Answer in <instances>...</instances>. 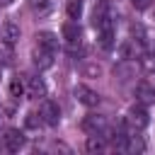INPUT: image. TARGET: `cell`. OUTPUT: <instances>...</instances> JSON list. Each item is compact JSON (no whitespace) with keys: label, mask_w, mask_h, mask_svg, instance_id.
<instances>
[{"label":"cell","mask_w":155,"mask_h":155,"mask_svg":"<svg viewBox=\"0 0 155 155\" xmlns=\"http://www.w3.org/2000/svg\"><path fill=\"white\" fill-rule=\"evenodd\" d=\"M99 46L104 48V51H111L114 48V27H104V29H99Z\"/></svg>","instance_id":"obj_16"},{"label":"cell","mask_w":155,"mask_h":155,"mask_svg":"<svg viewBox=\"0 0 155 155\" xmlns=\"http://www.w3.org/2000/svg\"><path fill=\"white\" fill-rule=\"evenodd\" d=\"M24 82H27V94H29V97L39 99V97L46 94V85H44V80H41L39 75H27Z\"/></svg>","instance_id":"obj_9"},{"label":"cell","mask_w":155,"mask_h":155,"mask_svg":"<svg viewBox=\"0 0 155 155\" xmlns=\"http://www.w3.org/2000/svg\"><path fill=\"white\" fill-rule=\"evenodd\" d=\"M53 56H56V53H51V51H46V48L36 46V48H34V53H31V63H34V68H36V70H46V68H51V65H53Z\"/></svg>","instance_id":"obj_7"},{"label":"cell","mask_w":155,"mask_h":155,"mask_svg":"<svg viewBox=\"0 0 155 155\" xmlns=\"http://www.w3.org/2000/svg\"><path fill=\"white\" fill-rule=\"evenodd\" d=\"M80 34H82V31H80V27H78V22H75V19L63 24V39L68 41V46H70V48H75V46L80 44Z\"/></svg>","instance_id":"obj_11"},{"label":"cell","mask_w":155,"mask_h":155,"mask_svg":"<svg viewBox=\"0 0 155 155\" xmlns=\"http://www.w3.org/2000/svg\"><path fill=\"white\" fill-rule=\"evenodd\" d=\"M85 150H87V153H102V150H107V140H104V136H102V133H87Z\"/></svg>","instance_id":"obj_13"},{"label":"cell","mask_w":155,"mask_h":155,"mask_svg":"<svg viewBox=\"0 0 155 155\" xmlns=\"http://www.w3.org/2000/svg\"><path fill=\"white\" fill-rule=\"evenodd\" d=\"M0 143H2V148H5L7 153H19V150L24 148L27 138H24V133H22L19 128H7V131L2 133V138H0Z\"/></svg>","instance_id":"obj_3"},{"label":"cell","mask_w":155,"mask_h":155,"mask_svg":"<svg viewBox=\"0 0 155 155\" xmlns=\"http://www.w3.org/2000/svg\"><path fill=\"white\" fill-rule=\"evenodd\" d=\"M15 0H0V7H7V5H12Z\"/></svg>","instance_id":"obj_23"},{"label":"cell","mask_w":155,"mask_h":155,"mask_svg":"<svg viewBox=\"0 0 155 155\" xmlns=\"http://www.w3.org/2000/svg\"><path fill=\"white\" fill-rule=\"evenodd\" d=\"M17 39H19V27L15 22H5L2 24V44L5 46H12Z\"/></svg>","instance_id":"obj_14"},{"label":"cell","mask_w":155,"mask_h":155,"mask_svg":"<svg viewBox=\"0 0 155 155\" xmlns=\"http://www.w3.org/2000/svg\"><path fill=\"white\" fill-rule=\"evenodd\" d=\"M82 10H85V5H82V0H68L65 2V15H68V19H80L82 17Z\"/></svg>","instance_id":"obj_17"},{"label":"cell","mask_w":155,"mask_h":155,"mask_svg":"<svg viewBox=\"0 0 155 155\" xmlns=\"http://www.w3.org/2000/svg\"><path fill=\"white\" fill-rule=\"evenodd\" d=\"M73 94H75V99H78L80 104H85V107H97V104H99V94H97L92 87H87V85H75Z\"/></svg>","instance_id":"obj_6"},{"label":"cell","mask_w":155,"mask_h":155,"mask_svg":"<svg viewBox=\"0 0 155 155\" xmlns=\"http://www.w3.org/2000/svg\"><path fill=\"white\" fill-rule=\"evenodd\" d=\"M10 94L15 97V99H19V97H24L27 94V82H24V78H12L10 80Z\"/></svg>","instance_id":"obj_18"},{"label":"cell","mask_w":155,"mask_h":155,"mask_svg":"<svg viewBox=\"0 0 155 155\" xmlns=\"http://www.w3.org/2000/svg\"><path fill=\"white\" fill-rule=\"evenodd\" d=\"M136 102H140V104H155V85H150V82H138L136 85Z\"/></svg>","instance_id":"obj_8"},{"label":"cell","mask_w":155,"mask_h":155,"mask_svg":"<svg viewBox=\"0 0 155 155\" xmlns=\"http://www.w3.org/2000/svg\"><path fill=\"white\" fill-rule=\"evenodd\" d=\"M140 68L145 73H155V56L153 53H140Z\"/></svg>","instance_id":"obj_19"},{"label":"cell","mask_w":155,"mask_h":155,"mask_svg":"<svg viewBox=\"0 0 155 155\" xmlns=\"http://www.w3.org/2000/svg\"><path fill=\"white\" fill-rule=\"evenodd\" d=\"M140 46L136 44V39H128V41H124L121 46H119V56H121V61H133V58H140Z\"/></svg>","instance_id":"obj_12"},{"label":"cell","mask_w":155,"mask_h":155,"mask_svg":"<svg viewBox=\"0 0 155 155\" xmlns=\"http://www.w3.org/2000/svg\"><path fill=\"white\" fill-rule=\"evenodd\" d=\"M99 73H102V68H99L97 63H87V65H82V75H87V78L99 75Z\"/></svg>","instance_id":"obj_21"},{"label":"cell","mask_w":155,"mask_h":155,"mask_svg":"<svg viewBox=\"0 0 155 155\" xmlns=\"http://www.w3.org/2000/svg\"><path fill=\"white\" fill-rule=\"evenodd\" d=\"M29 5H31V12L36 15V17H46V15H51L53 12V0H29Z\"/></svg>","instance_id":"obj_15"},{"label":"cell","mask_w":155,"mask_h":155,"mask_svg":"<svg viewBox=\"0 0 155 155\" xmlns=\"http://www.w3.org/2000/svg\"><path fill=\"white\" fill-rule=\"evenodd\" d=\"M148 124H150V116H148L145 104L136 102V104L128 109V114H126V119H124V126H126V128H131V131H143Z\"/></svg>","instance_id":"obj_2"},{"label":"cell","mask_w":155,"mask_h":155,"mask_svg":"<svg viewBox=\"0 0 155 155\" xmlns=\"http://www.w3.org/2000/svg\"><path fill=\"white\" fill-rule=\"evenodd\" d=\"M92 27L99 31L104 27H114V10L109 0H97L94 10H92Z\"/></svg>","instance_id":"obj_1"},{"label":"cell","mask_w":155,"mask_h":155,"mask_svg":"<svg viewBox=\"0 0 155 155\" xmlns=\"http://www.w3.org/2000/svg\"><path fill=\"white\" fill-rule=\"evenodd\" d=\"M39 114H41V119H44L46 126H58V124H61V109H58V104L51 102V99H44V102H41Z\"/></svg>","instance_id":"obj_4"},{"label":"cell","mask_w":155,"mask_h":155,"mask_svg":"<svg viewBox=\"0 0 155 155\" xmlns=\"http://www.w3.org/2000/svg\"><path fill=\"white\" fill-rule=\"evenodd\" d=\"M107 128H109V124H107V116H102V114H87L85 119H82V131L85 133H107Z\"/></svg>","instance_id":"obj_5"},{"label":"cell","mask_w":155,"mask_h":155,"mask_svg":"<svg viewBox=\"0 0 155 155\" xmlns=\"http://www.w3.org/2000/svg\"><path fill=\"white\" fill-rule=\"evenodd\" d=\"M131 5H133L136 10H148V7L153 5V0H131Z\"/></svg>","instance_id":"obj_22"},{"label":"cell","mask_w":155,"mask_h":155,"mask_svg":"<svg viewBox=\"0 0 155 155\" xmlns=\"http://www.w3.org/2000/svg\"><path fill=\"white\" fill-rule=\"evenodd\" d=\"M24 124H27V128H39V126L44 124V119H41L39 111H29L27 119H24Z\"/></svg>","instance_id":"obj_20"},{"label":"cell","mask_w":155,"mask_h":155,"mask_svg":"<svg viewBox=\"0 0 155 155\" xmlns=\"http://www.w3.org/2000/svg\"><path fill=\"white\" fill-rule=\"evenodd\" d=\"M34 39H36V46H41L51 53H58V36L53 31H39Z\"/></svg>","instance_id":"obj_10"}]
</instances>
